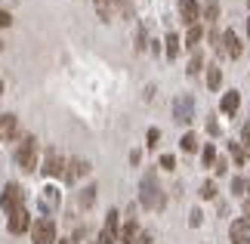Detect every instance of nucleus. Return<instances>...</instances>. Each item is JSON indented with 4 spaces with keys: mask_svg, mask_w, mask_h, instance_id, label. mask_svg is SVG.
Returning <instances> with one entry per match:
<instances>
[{
    "mask_svg": "<svg viewBox=\"0 0 250 244\" xmlns=\"http://www.w3.org/2000/svg\"><path fill=\"white\" fill-rule=\"evenodd\" d=\"M139 201H142L146 210H164L167 198H164V189H161L155 170H148L146 177H142V182H139Z\"/></svg>",
    "mask_w": 250,
    "mask_h": 244,
    "instance_id": "obj_1",
    "label": "nucleus"
},
{
    "mask_svg": "<svg viewBox=\"0 0 250 244\" xmlns=\"http://www.w3.org/2000/svg\"><path fill=\"white\" fill-rule=\"evenodd\" d=\"M16 164L22 173H34L41 167V158H37V139L34 136H22V142L16 145Z\"/></svg>",
    "mask_w": 250,
    "mask_h": 244,
    "instance_id": "obj_2",
    "label": "nucleus"
},
{
    "mask_svg": "<svg viewBox=\"0 0 250 244\" xmlns=\"http://www.w3.org/2000/svg\"><path fill=\"white\" fill-rule=\"evenodd\" d=\"M0 207H3V213H13L19 207H25V189L19 182H6L3 192H0Z\"/></svg>",
    "mask_w": 250,
    "mask_h": 244,
    "instance_id": "obj_3",
    "label": "nucleus"
},
{
    "mask_svg": "<svg viewBox=\"0 0 250 244\" xmlns=\"http://www.w3.org/2000/svg\"><path fill=\"white\" fill-rule=\"evenodd\" d=\"M31 241H34V244H56V241H59V235H56V222H53L50 217L34 220V226H31Z\"/></svg>",
    "mask_w": 250,
    "mask_h": 244,
    "instance_id": "obj_4",
    "label": "nucleus"
},
{
    "mask_svg": "<svg viewBox=\"0 0 250 244\" xmlns=\"http://www.w3.org/2000/svg\"><path fill=\"white\" fill-rule=\"evenodd\" d=\"M34 226V220H31V213H28V207H19L13 213H6V232L9 235H25V232H31Z\"/></svg>",
    "mask_w": 250,
    "mask_h": 244,
    "instance_id": "obj_5",
    "label": "nucleus"
},
{
    "mask_svg": "<svg viewBox=\"0 0 250 244\" xmlns=\"http://www.w3.org/2000/svg\"><path fill=\"white\" fill-rule=\"evenodd\" d=\"M173 118L179 124H191L195 121V99L191 96H176L173 99Z\"/></svg>",
    "mask_w": 250,
    "mask_h": 244,
    "instance_id": "obj_6",
    "label": "nucleus"
},
{
    "mask_svg": "<svg viewBox=\"0 0 250 244\" xmlns=\"http://www.w3.org/2000/svg\"><path fill=\"white\" fill-rule=\"evenodd\" d=\"M201 13H204V9H201V3L198 0H179V22L182 25H198L201 22Z\"/></svg>",
    "mask_w": 250,
    "mask_h": 244,
    "instance_id": "obj_7",
    "label": "nucleus"
},
{
    "mask_svg": "<svg viewBox=\"0 0 250 244\" xmlns=\"http://www.w3.org/2000/svg\"><path fill=\"white\" fill-rule=\"evenodd\" d=\"M65 167H68V161H65L56 149H50V152H46V158H43V167L41 170L46 173V177H65Z\"/></svg>",
    "mask_w": 250,
    "mask_h": 244,
    "instance_id": "obj_8",
    "label": "nucleus"
},
{
    "mask_svg": "<svg viewBox=\"0 0 250 244\" xmlns=\"http://www.w3.org/2000/svg\"><path fill=\"white\" fill-rule=\"evenodd\" d=\"M13 139H19V118L3 111L0 114V142H13Z\"/></svg>",
    "mask_w": 250,
    "mask_h": 244,
    "instance_id": "obj_9",
    "label": "nucleus"
},
{
    "mask_svg": "<svg viewBox=\"0 0 250 244\" xmlns=\"http://www.w3.org/2000/svg\"><path fill=\"white\" fill-rule=\"evenodd\" d=\"M86 173H90V161H83V158H71L68 161V167H65V182H68V185H74V182H78L81 177H86Z\"/></svg>",
    "mask_w": 250,
    "mask_h": 244,
    "instance_id": "obj_10",
    "label": "nucleus"
},
{
    "mask_svg": "<svg viewBox=\"0 0 250 244\" xmlns=\"http://www.w3.org/2000/svg\"><path fill=\"white\" fill-rule=\"evenodd\" d=\"M229 238H232V244H250V222L244 217L235 220L232 226H229Z\"/></svg>",
    "mask_w": 250,
    "mask_h": 244,
    "instance_id": "obj_11",
    "label": "nucleus"
},
{
    "mask_svg": "<svg viewBox=\"0 0 250 244\" xmlns=\"http://www.w3.org/2000/svg\"><path fill=\"white\" fill-rule=\"evenodd\" d=\"M139 222H136V217H133V213H130V217H127V222H124V226H121V235H118V244H133V241H136L139 238Z\"/></svg>",
    "mask_w": 250,
    "mask_h": 244,
    "instance_id": "obj_12",
    "label": "nucleus"
},
{
    "mask_svg": "<svg viewBox=\"0 0 250 244\" xmlns=\"http://www.w3.org/2000/svg\"><path fill=\"white\" fill-rule=\"evenodd\" d=\"M223 53L229 56V59H238L241 56V41H238V34L229 28V31H223Z\"/></svg>",
    "mask_w": 250,
    "mask_h": 244,
    "instance_id": "obj_13",
    "label": "nucleus"
},
{
    "mask_svg": "<svg viewBox=\"0 0 250 244\" xmlns=\"http://www.w3.org/2000/svg\"><path fill=\"white\" fill-rule=\"evenodd\" d=\"M96 3V13H99L102 22H111L114 13H118V0H93Z\"/></svg>",
    "mask_w": 250,
    "mask_h": 244,
    "instance_id": "obj_14",
    "label": "nucleus"
},
{
    "mask_svg": "<svg viewBox=\"0 0 250 244\" xmlns=\"http://www.w3.org/2000/svg\"><path fill=\"white\" fill-rule=\"evenodd\" d=\"M238 105H241V96H238V90H229L223 96V102H219V109H223V114H235Z\"/></svg>",
    "mask_w": 250,
    "mask_h": 244,
    "instance_id": "obj_15",
    "label": "nucleus"
},
{
    "mask_svg": "<svg viewBox=\"0 0 250 244\" xmlns=\"http://www.w3.org/2000/svg\"><path fill=\"white\" fill-rule=\"evenodd\" d=\"M102 232H108L111 238H118V235H121V213H118V210H108V217H105Z\"/></svg>",
    "mask_w": 250,
    "mask_h": 244,
    "instance_id": "obj_16",
    "label": "nucleus"
},
{
    "mask_svg": "<svg viewBox=\"0 0 250 244\" xmlns=\"http://www.w3.org/2000/svg\"><path fill=\"white\" fill-rule=\"evenodd\" d=\"M201 37H204V25H201V22H198V25H191V28H188V34H186V46H188V50H191V53H195V50H198V44H201Z\"/></svg>",
    "mask_w": 250,
    "mask_h": 244,
    "instance_id": "obj_17",
    "label": "nucleus"
},
{
    "mask_svg": "<svg viewBox=\"0 0 250 244\" xmlns=\"http://www.w3.org/2000/svg\"><path fill=\"white\" fill-rule=\"evenodd\" d=\"M219 84H223V68H219V65H207V87H210V90H219Z\"/></svg>",
    "mask_w": 250,
    "mask_h": 244,
    "instance_id": "obj_18",
    "label": "nucleus"
},
{
    "mask_svg": "<svg viewBox=\"0 0 250 244\" xmlns=\"http://www.w3.org/2000/svg\"><path fill=\"white\" fill-rule=\"evenodd\" d=\"M164 44H167V46H164V50H167V59H176V56H179V46H182V44H179V34L170 31V34L164 37Z\"/></svg>",
    "mask_w": 250,
    "mask_h": 244,
    "instance_id": "obj_19",
    "label": "nucleus"
},
{
    "mask_svg": "<svg viewBox=\"0 0 250 244\" xmlns=\"http://www.w3.org/2000/svg\"><path fill=\"white\" fill-rule=\"evenodd\" d=\"M216 145L213 142H207L204 145V152H201V164H204V167H216Z\"/></svg>",
    "mask_w": 250,
    "mask_h": 244,
    "instance_id": "obj_20",
    "label": "nucleus"
},
{
    "mask_svg": "<svg viewBox=\"0 0 250 244\" xmlns=\"http://www.w3.org/2000/svg\"><path fill=\"white\" fill-rule=\"evenodd\" d=\"M201 19H204L207 25H213L216 19H219V3H216V0H207V6H204V13H201Z\"/></svg>",
    "mask_w": 250,
    "mask_h": 244,
    "instance_id": "obj_21",
    "label": "nucleus"
},
{
    "mask_svg": "<svg viewBox=\"0 0 250 244\" xmlns=\"http://www.w3.org/2000/svg\"><path fill=\"white\" fill-rule=\"evenodd\" d=\"M232 195H238V198H250V179H244V177H235L232 179Z\"/></svg>",
    "mask_w": 250,
    "mask_h": 244,
    "instance_id": "obj_22",
    "label": "nucleus"
},
{
    "mask_svg": "<svg viewBox=\"0 0 250 244\" xmlns=\"http://www.w3.org/2000/svg\"><path fill=\"white\" fill-rule=\"evenodd\" d=\"M96 192H99V189H96V185H86V189L78 195V204H81V207L86 210V207H93V201H96Z\"/></svg>",
    "mask_w": 250,
    "mask_h": 244,
    "instance_id": "obj_23",
    "label": "nucleus"
},
{
    "mask_svg": "<svg viewBox=\"0 0 250 244\" xmlns=\"http://www.w3.org/2000/svg\"><path fill=\"white\" fill-rule=\"evenodd\" d=\"M229 149H232V161L238 164V167H244V161L250 158V155L244 152V145H238V142H232V145H229Z\"/></svg>",
    "mask_w": 250,
    "mask_h": 244,
    "instance_id": "obj_24",
    "label": "nucleus"
},
{
    "mask_svg": "<svg viewBox=\"0 0 250 244\" xmlns=\"http://www.w3.org/2000/svg\"><path fill=\"white\" fill-rule=\"evenodd\" d=\"M201 68H204V56H201V53L195 50V53H191V62H188V74L195 77V74L201 71Z\"/></svg>",
    "mask_w": 250,
    "mask_h": 244,
    "instance_id": "obj_25",
    "label": "nucleus"
},
{
    "mask_svg": "<svg viewBox=\"0 0 250 244\" xmlns=\"http://www.w3.org/2000/svg\"><path fill=\"white\" fill-rule=\"evenodd\" d=\"M179 145H182V152H198V136L195 133H186Z\"/></svg>",
    "mask_w": 250,
    "mask_h": 244,
    "instance_id": "obj_26",
    "label": "nucleus"
},
{
    "mask_svg": "<svg viewBox=\"0 0 250 244\" xmlns=\"http://www.w3.org/2000/svg\"><path fill=\"white\" fill-rule=\"evenodd\" d=\"M201 198H204V201L216 198V182H213V179H207L204 185H201Z\"/></svg>",
    "mask_w": 250,
    "mask_h": 244,
    "instance_id": "obj_27",
    "label": "nucleus"
},
{
    "mask_svg": "<svg viewBox=\"0 0 250 244\" xmlns=\"http://www.w3.org/2000/svg\"><path fill=\"white\" fill-rule=\"evenodd\" d=\"M59 204V195H56V189H46V195H43V210L46 207H56Z\"/></svg>",
    "mask_w": 250,
    "mask_h": 244,
    "instance_id": "obj_28",
    "label": "nucleus"
},
{
    "mask_svg": "<svg viewBox=\"0 0 250 244\" xmlns=\"http://www.w3.org/2000/svg\"><path fill=\"white\" fill-rule=\"evenodd\" d=\"M146 145H148V149H155V145H158V139H161V130H158V127H148V136H146Z\"/></svg>",
    "mask_w": 250,
    "mask_h": 244,
    "instance_id": "obj_29",
    "label": "nucleus"
},
{
    "mask_svg": "<svg viewBox=\"0 0 250 244\" xmlns=\"http://www.w3.org/2000/svg\"><path fill=\"white\" fill-rule=\"evenodd\" d=\"M161 167H164V170H173V167H176V158H173V155H161Z\"/></svg>",
    "mask_w": 250,
    "mask_h": 244,
    "instance_id": "obj_30",
    "label": "nucleus"
},
{
    "mask_svg": "<svg viewBox=\"0 0 250 244\" xmlns=\"http://www.w3.org/2000/svg\"><path fill=\"white\" fill-rule=\"evenodd\" d=\"M9 25H13V16L6 9H0V28H9Z\"/></svg>",
    "mask_w": 250,
    "mask_h": 244,
    "instance_id": "obj_31",
    "label": "nucleus"
},
{
    "mask_svg": "<svg viewBox=\"0 0 250 244\" xmlns=\"http://www.w3.org/2000/svg\"><path fill=\"white\" fill-rule=\"evenodd\" d=\"M133 244H151V232H139V238Z\"/></svg>",
    "mask_w": 250,
    "mask_h": 244,
    "instance_id": "obj_32",
    "label": "nucleus"
},
{
    "mask_svg": "<svg viewBox=\"0 0 250 244\" xmlns=\"http://www.w3.org/2000/svg\"><path fill=\"white\" fill-rule=\"evenodd\" d=\"M188 226H201V210H191V220H188Z\"/></svg>",
    "mask_w": 250,
    "mask_h": 244,
    "instance_id": "obj_33",
    "label": "nucleus"
},
{
    "mask_svg": "<svg viewBox=\"0 0 250 244\" xmlns=\"http://www.w3.org/2000/svg\"><path fill=\"white\" fill-rule=\"evenodd\" d=\"M226 167H229V161H226V158H219V161H216V167H213V170H216V173H226Z\"/></svg>",
    "mask_w": 250,
    "mask_h": 244,
    "instance_id": "obj_34",
    "label": "nucleus"
},
{
    "mask_svg": "<svg viewBox=\"0 0 250 244\" xmlns=\"http://www.w3.org/2000/svg\"><path fill=\"white\" fill-rule=\"evenodd\" d=\"M244 220H247V222H250V198H247V201H244Z\"/></svg>",
    "mask_w": 250,
    "mask_h": 244,
    "instance_id": "obj_35",
    "label": "nucleus"
},
{
    "mask_svg": "<svg viewBox=\"0 0 250 244\" xmlns=\"http://www.w3.org/2000/svg\"><path fill=\"white\" fill-rule=\"evenodd\" d=\"M56 244H71V238H59V241H56Z\"/></svg>",
    "mask_w": 250,
    "mask_h": 244,
    "instance_id": "obj_36",
    "label": "nucleus"
},
{
    "mask_svg": "<svg viewBox=\"0 0 250 244\" xmlns=\"http://www.w3.org/2000/svg\"><path fill=\"white\" fill-rule=\"evenodd\" d=\"M0 96H3V81H0Z\"/></svg>",
    "mask_w": 250,
    "mask_h": 244,
    "instance_id": "obj_37",
    "label": "nucleus"
},
{
    "mask_svg": "<svg viewBox=\"0 0 250 244\" xmlns=\"http://www.w3.org/2000/svg\"><path fill=\"white\" fill-rule=\"evenodd\" d=\"M247 34H250V19H247Z\"/></svg>",
    "mask_w": 250,
    "mask_h": 244,
    "instance_id": "obj_38",
    "label": "nucleus"
},
{
    "mask_svg": "<svg viewBox=\"0 0 250 244\" xmlns=\"http://www.w3.org/2000/svg\"><path fill=\"white\" fill-rule=\"evenodd\" d=\"M0 50H3V41H0Z\"/></svg>",
    "mask_w": 250,
    "mask_h": 244,
    "instance_id": "obj_39",
    "label": "nucleus"
}]
</instances>
